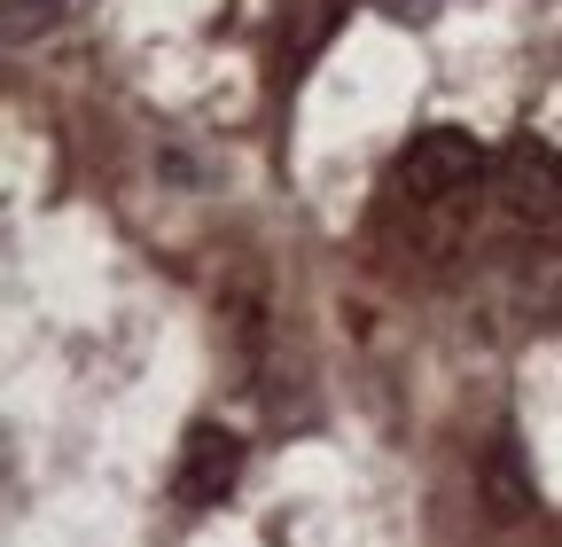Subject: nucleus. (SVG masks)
<instances>
[{
    "label": "nucleus",
    "instance_id": "obj_1",
    "mask_svg": "<svg viewBox=\"0 0 562 547\" xmlns=\"http://www.w3.org/2000/svg\"><path fill=\"white\" fill-rule=\"evenodd\" d=\"M484 172L492 165L476 149V133H461V125H422L398 149V196L406 203H461Z\"/></svg>",
    "mask_w": 562,
    "mask_h": 547
},
{
    "label": "nucleus",
    "instance_id": "obj_2",
    "mask_svg": "<svg viewBox=\"0 0 562 547\" xmlns=\"http://www.w3.org/2000/svg\"><path fill=\"white\" fill-rule=\"evenodd\" d=\"M492 180H501V203L516 220H531V227L562 220V149L539 142V133H516L501 149V165H492Z\"/></svg>",
    "mask_w": 562,
    "mask_h": 547
},
{
    "label": "nucleus",
    "instance_id": "obj_3",
    "mask_svg": "<svg viewBox=\"0 0 562 547\" xmlns=\"http://www.w3.org/2000/svg\"><path fill=\"white\" fill-rule=\"evenodd\" d=\"M235 485H243V438L220 431V423H195L180 438V461H172V501L180 509H220Z\"/></svg>",
    "mask_w": 562,
    "mask_h": 547
},
{
    "label": "nucleus",
    "instance_id": "obj_4",
    "mask_svg": "<svg viewBox=\"0 0 562 547\" xmlns=\"http://www.w3.org/2000/svg\"><path fill=\"white\" fill-rule=\"evenodd\" d=\"M476 493H484L492 524H524V516L539 509V485H531V469H524L516 431H501V438L484 446V461H476Z\"/></svg>",
    "mask_w": 562,
    "mask_h": 547
},
{
    "label": "nucleus",
    "instance_id": "obj_5",
    "mask_svg": "<svg viewBox=\"0 0 562 547\" xmlns=\"http://www.w3.org/2000/svg\"><path fill=\"white\" fill-rule=\"evenodd\" d=\"M9 32H32V24H63V16H79L87 9V0H9Z\"/></svg>",
    "mask_w": 562,
    "mask_h": 547
},
{
    "label": "nucleus",
    "instance_id": "obj_6",
    "mask_svg": "<svg viewBox=\"0 0 562 547\" xmlns=\"http://www.w3.org/2000/svg\"><path fill=\"white\" fill-rule=\"evenodd\" d=\"M375 9H383L391 24H430V16L446 9V0H375Z\"/></svg>",
    "mask_w": 562,
    "mask_h": 547
}]
</instances>
